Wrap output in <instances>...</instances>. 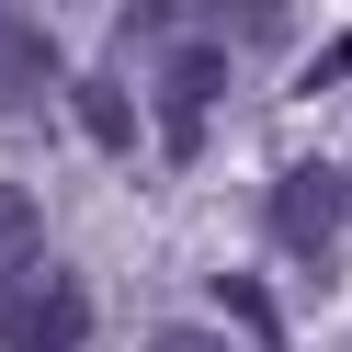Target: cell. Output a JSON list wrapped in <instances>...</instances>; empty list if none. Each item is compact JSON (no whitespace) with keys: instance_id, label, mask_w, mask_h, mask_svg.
I'll return each mask as SVG.
<instances>
[{"instance_id":"6da1fadb","label":"cell","mask_w":352,"mask_h":352,"mask_svg":"<svg viewBox=\"0 0 352 352\" xmlns=\"http://www.w3.org/2000/svg\"><path fill=\"white\" fill-rule=\"evenodd\" d=\"M341 216H352V182H341V160H296L273 193H261V228H273L284 250L307 261V273H329V239H341Z\"/></svg>"},{"instance_id":"7a4b0ae2","label":"cell","mask_w":352,"mask_h":352,"mask_svg":"<svg viewBox=\"0 0 352 352\" xmlns=\"http://www.w3.org/2000/svg\"><path fill=\"white\" fill-rule=\"evenodd\" d=\"M80 341H91V284L57 273V261H34L0 296V352H80Z\"/></svg>"},{"instance_id":"3957f363","label":"cell","mask_w":352,"mask_h":352,"mask_svg":"<svg viewBox=\"0 0 352 352\" xmlns=\"http://www.w3.org/2000/svg\"><path fill=\"white\" fill-rule=\"evenodd\" d=\"M216 91H228V57H216V46H170V69H160V148H170V160L205 148Z\"/></svg>"},{"instance_id":"277c9868","label":"cell","mask_w":352,"mask_h":352,"mask_svg":"<svg viewBox=\"0 0 352 352\" xmlns=\"http://www.w3.org/2000/svg\"><path fill=\"white\" fill-rule=\"evenodd\" d=\"M34 261H46V216H34V193H23V182H0V296H12Z\"/></svg>"},{"instance_id":"5b68a950","label":"cell","mask_w":352,"mask_h":352,"mask_svg":"<svg viewBox=\"0 0 352 352\" xmlns=\"http://www.w3.org/2000/svg\"><path fill=\"white\" fill-rule=\"evenodd\" d=\"M80 125H91V148H137V102H125V80H80Z\"/></svg>"},{"instance_id":"8992f818","label":"cell","mask_w":352,"mask_h":352,"mask_svg":"<svg viewBox=\"0 0 352 352\" xmlns=\"http://www.w3.org/2000/svg\"><path fill=\"white\" fill-rule=\"evenodd\" d=\"M216 307H228V318L250 329L261 352H284V318H273V296H261V284H239V273H228V284H216Z\"/></svg>"},{"instance_id":"52a82bcc","label":"cell","mask_w":352,"mask_h":352,"mask_svg":"<svg viewBox=\"0 0 352 352\" xmlns=\"http://www.w3.org/2000/svg\"><path fill=\"white\" fill-rule=\"evenodd\" d=\"M148 352H228L205 318H170V329H148Z\"/></svg>"},{"instance_id":"ba28073f","label":"cell","mask_w":352,"mask_h":352,"mask_svg":"<svg viewBox=\"0 0 352 352\" xmlns=\"http://www.w3.org/2000/svg\"><path fill=\"white\" fill-rule=\"evenodd\" d=\"M341 182H352V170H341Z\"/></svg>"}]
</instances>
